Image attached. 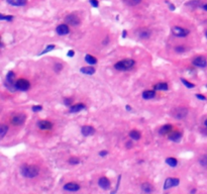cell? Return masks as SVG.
Segmentation results:
<instances>
[{
    "label": "cell",
    "instance_id": "cell-48",
    "mask_svg": "<svg viewBox=\"0 0 207 194\" xmlns=\"http://www.w3.org/2000/svg\"><path fill=\"white\" fill-rule=\"evenodd\" d=\"M125 109H126L127 111H131V107L129 105H126L125 106Z\"/></svg>",
    "mask_w": 207,
    "mask_h": 194
},
{
    "label": "cell",
    "instance_id": "cell-40",
    "mask_svg": "<svg viewBox=\"0 0 207 194\" xmlns=\"http://www.w3.org/2000/svg\"><path fill=\"white\" fill-rule=\"evenodd\" d=\"M62 69H63V65H62V64H56L55 67H54V70H55V71L57 72V73H59Z\"/></svg>",
    "mask_w": 207,
    "mask_h": 194
},
{
    "label": "cell",
    "instance_id": "cell-51",
    "mask_svg": "<svg viewBox=\"0 0 207 194\" xmlns=\"http://www.w3.org/2000/svg\"><path fill=\"white\" fill-rule=\"evenodd\" d=\"M205 37H206V39H207V31H206V33H205Z\"/></svg>",
    "mask_w": 207,
    "mask_h": 194
},
{
    "label": "cell",
    "instance_id": "cell-30",
    "mask_svg": "<svg viewBox=\"0 0 207 194\" xmlns=\"http://www.w3.org/2000/svg\"><path fill=\"white\" fill-rule=\"evenodd\" d=\"M8 125H1V126H0V138L3 139L5 136V135L8 132Z\"/></svg>",
    "mask_w": 207,
    "mask_h": 194
},
{
    "label": "cell",
    "instance_id": "cell-17",
    "mask_svg": "<svg viewBox=\"0 0 207 194\" xmlns=\"http://www.w3.org/2000/svg\"><path fill=\"white\" fill-rule=\"evenodd\" d=\"M168 139H169V141H171V142L180 143L182 139V133L179 132H173L169 133Z\"/></svg>",
    "mask_w": 207,
    "mask_h": 194
},
{
    "label": "cell",
    "instance_id": "cell-31",
    "mask_svg": "<svg viewBox=\"0 0 207 194\" xmlns=\"http://www.w3.org/2000/svg\"><path fill=\"white\" fill-rule=\"evenodd\" d=\"M199 164L201 165L202 167L207 168V155H203L200 157L199 159Z\"/></svg>",
    "mask_w": 207,
    "mask_h": 194
},
{
    "label": "cell",
    "instance_id": "cell-18",
    "mask_svg": "<svg viewBox=\"0 0 207 194\" xmlns=\"http://www.w3.org/2000/svg\"><path fill=\"white\" fill-rule=\"evenodd\" d=\"M86 108V105L84 103H77L75 104V105H71L70 106V112L71 113H76V112H79L81 110H84Z\"/></svg>",
    "mask_w": 207,
    "mask_h": 194
},
{
    "label": "cell",
    "instance_id": "cell-1",
    "mask_svg": "<svg viewBox=\"0 0 207 194\" xmlns=\"http://www.w3.org/2000/svg\"><path fill=\"white\" fill-rule=\"evenodd\" d=\"M20 173L26 178H34L39 175L40 169L34 165H22L20 168Z\"/></svg>",
    "mask_w": 207,
    "mask_h": 194
},
{
    "label": "cell",
    "instance_id": "cell-49",
    "mask_svg": "<svg viewBox=\"0 0 207 194\" xmlns=\"http://www.w3.org/2000/svg\"><path fill=\"white\" fill-rule=\"evenodd\" d=\"M196 191H197L196 189H192V190L190 191V193H191V194H193V193H196Z\"/></svg>",
    "mask_w": 207,
    "mask_h": 194
},
{
    "label": "cell",
    "instance_id": "cell-4",
    "mask_svg": "<svg viewBox=\"0 0 207 194\" xmlns=\"http://www.w3.org/2000/svg\"><path fill=\"white\" fill-rule=\"evenodd\" d=\"M188 109L185 107H177L172 111V115H173L176 119H183L187 116Z\"/></svg>",
    "mask_w": 207,
    "mask_h": 194
},
{
    "label": "cell",
    "instance_id": "cell-41",
    "mask_svg": "<svg viewBox=\"0 0 207 194\" xmlns=\"http://www.w3.org/2000/svg\"><path fill=\"white\" fill-rule=\"evenodd\" d=\"M195 96L198 98L199 100H203V101H205L206 100V97L204 96V95H202V94H196Z\"/></svg>",
    "mask_w": 207,
    "mask_h": 194
},
{
    "label": "cell",
    "instance_id": "cell-33",
    "mask_svg": "<svg viewBox=\"0 0 207 194\" xmlns=\"http://www.w3.org/2000/svg\"><path fill=\"white\" fill-rule=\"evenodd\" d=\"M55 48H56V46H55V44H49V46L47 47L46 49L43 50L42 53H40L39 55H40H40H45V54H47V53H48V52H51V51H53V50L55 49Z\"/></svg>",
    "mask_w": 207,
    "mask_h": 194
},
{
    "label": "cell",
    "instance_id": "cell-22",
    "mask_svg": "<svg viewBox=\"0 0 207 194\" xmlns=\"http://www.w3.org/2000/svg\"><path fill=\"white\" fill-rule=\"evenodd\" d=\"M172 129H173L172 125H163L161 129H160L159 133H160V135H162V136H165V135H167V133H170L172 132Z\"/></svg>",
    "mask_w": 207,
    "mask_h": 194
},
{
    "label": "cell",
    "instance_id": "cell-45",
    "mask_svg": "<svg viewBox=\"0 0 207 194\" xmlns=\"http://www.w3.org/2000/svg\"><path fill=\"white\" fill-rule=\"evenodd\" d=\"M126 34H127V31L124 30L123 31H122V36H121L122 39H125V37H126Z\"/></svg>",
    "mask_w": 207,
    "mask_h": 194
},
{
    "label": "cell",
    "instance_id": "cell-3",
    "mask_svg": "<svg viewBox=\"0 0 207 194\" xmlns=\"http://www.w3.org/2000/svg\"><path fill=\"white\" fill-rule=\"evenodd\" d=\"M15 83H16V81H15V74L12 71H9L7 73V75H6V78L4 81L5 87L10 92H15L17 90Z\"/></svg>",
    "mask_w": 207,
    "mask_h": 194
},
{
    "label": "cell",
    "instance_id": "cell-27",
    "mask_svg": "<svg viewBox=\"0 0 207 194\" xmlns=\"http://www.w3.org/2000/svg\"><path fill=\"white\" fill-rule=\"evenodd\" d=\"M166 163H167V165H169L170 167L175 168V167H177L178 161H177V159H175V158H167L166 159Z\"/></svg>",
    "mask_w": 207,
    "mask_h": 194
},
{
    "label": "cell",
    "instance_id": "cell-8",
    "mask_svg": "<svg viewBox=\"0 0 207 194\" xmlns=\"http://www.w3.org/2000/svg\"><path fill=\"white\" fill-rule=\"evenodd\" d=\"M15 85H16L17 90L20 91H27L30 88L29 81L26 80V79H18V80H16Z\"/></svg>",
    "mask_w": 207,
    "mask_h": 194
},
{
    "label": "cell",
    "instance_id": "cell-11",
    "mask_svg": "<svg viewBox=\"0 0 207 194\" xmlns=\"http://www.w3.org/2000/svg\"><path fill=\"white\" fill-rule=\"evenodd\" d=\"M80 188H81V186L78 183H75V182H69L67 184H65L64 187H63L64 190H66V191H70V192H76L78 190H80Z\"/></svg>",
    "mask_w": 207,
    "mask_h": 194
},
{
    "label": "cell",
    "instance_id": "cell-39",
    "mask_svg": "<svg viewBox=\"0 0 207 194\" xmlns=\"http://www.w3.org/2000/svg\"><path fill=\"white\" fill-rule=\"evenodd\" d=\"M89 2H90V4L93 6V7H95L97 8L99 6V2H98V0H89Z\"/></svg>",
    "mask_w": 207,
    "mask_h": 194
},
{
    "label": "cell",
    "instance_id": "cell-16",
    "mask_svg": "<svg viewBox=\"0 0 207 194\" xmlns=\"http://www.w3.org/2000/svg\"><path fill=\"white\" fill-rule=\"evenodd\" d=\"M81 132L84 136H89L95 133V129L91 125H83L81 128Z\"/></svg>",
    "mask_w": 207,
    "mask_h": 194
},
{
    "label": "cell",
    "instance_id": "cell-29",
    "mask_svg": "<svg viewBox=\"0 0 207 194\" xmlns=\"http://www.w3.org/2000/svg\"><path fill=\"white\" fill-rule=\"evenodd\" d=\"M143 0H123V2L127 6H136L139 5Z\"/></svg>",
    "mask_w": 207,
    "mask_h": 194
},
{
    "label": "cell",
    "instance_id": "cell-23",
    "mask_svg": "<svg viewBox=\"0 0 207 194\" xmlns=\"http://www.w3.org/2000/svg\"><path fill=\"white\" fill-rule=\"evenodd\" d=\"M156 96V91L155 90H147L143 92V98L146 100L153 99Z\"/></svg>",
    "mask_w": 207,
    "mask_h": 194
},
{
    "label": "cell",
    "instance_id": "cell-19",
    "mask_svg": "<svg viewBox=\"0 0 207 194\" xmlns=\"http://www.w3.org/2000/svg\"><path fill=\"white\" fill-rule=\"evenodd\" d=\"M185 6L190 7L191 9H195V8L200 7V6H202V4H201V1H200V0H190L189 2L185 3Z\"/></svg>",
    "mask_w": 207,
    "mask_h": 194
},
{
    "label": "cell",
    "instance_id": "cell-9",
    "mask_svg": "<svg viewBox=\"0 0 207 194\" xmlns=\"http://www.w3.org/2000/svg\"><path fill=\"white\" fill-rule=\"evenodd\" d=\"M65 22L72 26H78L80 24V18L75 14H69L65 17Z\"/></svg>",
    "mask_w": 207,
    "mask_h": 194
},
{
    "label": "cell",
    "instance_id": "cell-15",
    "mask_svg": "<svg viewBox=\"0 0 207 194\" xmlns=\"http://www.w3.org/2000/svg\"><path fill=\"white\" fill-rule=\"evenodd\" d=\"M37 126L40 129L43 130H49L53 128V123L49 120H39L37 122Z\"/></svg>",
    "mask_w": 207,
    "mask_h": 194
},
{
    "label": "cell",
    "instance_id": "cell-2",
    "mask_svg": "<svg viewBox=\"0 0 207 194\" xmlns=\"http://www.w3.org/2000/svg\"><path fill=\"white\" fill-rule=\"evenodd\" d=\"M136 65V61L133 59H124L122 61L117 62L114 65V68L118 71H128V70L133 69Z\"/></svg>",
    "mask_w": 207,
    "mask_h": 194
},
{
    "label": "cell",
    "instance_id": "cell-36",
    "mask_svg": "<svg viewBox=\"0 0 207 194\" xmlns=\"http://www.w3.org/2000/svg\"><path fill=\"white\" fill-rule=\"evenodd\" d=\"M187 51V49L185 47H183V46H178V47H176L175 48V52L176 53H178V54H182V53H185Z\"/></svg>",
    "mask_w": 207,
    "mask_h": 194
},
{
    "label": "cell",
    "instance_id": "cell-7",
    "mask_svg": "<svg viewBox=\"0 0 207 194\" xmlns=\"http://www.w3.org/2000/svg\"><path fill=\"white\" fill-rule=\"evenodd\" d=\"M180 184V179L179 178H167L164 183V190H168L172 187H177Z\"/></svg>",
    "mask_w": 207,
    "mask_h": 194
},
{
    "label": "cell",
    "instance_id": "cell-42",
    "mask_svg": "<svg viewBox=\"0 0 207 194\" xmlns=\"http://www.w3.org/2000/svg\"><path fill=\"white\" fill-rule=\"evenodd\" d=\"M108 154V152L107 151H100L99 152V156L100 157H105L106 155Z\"/></svg>",
    "mask_w": 207,
    "mask_h": 194
},
{
    "label": "cell",
    "instance_id": "cell-34",
    "mask_svg": "<svg viewBox=\"0 0 207 194\" xmlns=\"http://www.w3.org/2000/svg\"><path fill=\"white\" fill-rule=\"evenodd\" d=\"M13 18H14L13 15H4V14H1V15H0V20L12 21V20H13Z\"/></svg>",
    "mask_w": 207,
    "mask_h": 194
},
{
    "label": "cell",
    "instance_id": "cell-35",
    "mask_svg": "<svg viewBox=\"0 0 207 194\" xmlns=\"http://www.w3.org/2000/svg\"><path fill=\"white\" fill-rule=\"evenodd\" d=\"M80 159L79 158H76V157H73V158H70L69 159V164L71 165H78L80 163Z\"/></svg>",
    "mask_w": 207,
    "mask_h": 194
},
{
    "label": "cell",
    "instance_id": "cell-32",
    "mask_svg": "<svg viewBox=\"0 0 207 194\" xmlns=\"http://www.w3.org/2000/svg\"><path fill=\"white\" fill-rule=\"evenodd\" d=\"M181 81H182V83H183L185 86H186L188 89H192L195 87V84H193V83H190L189 81H187L186 79H184V78H181Z\"/></svg>",
    "mask_w": 207,
    "mask_h": 194
},
{
    "label": "cell",
    "instance_id": "cell-50",
    "mask_svg": "<svg viewBox=\"0 0 207 194\" xmlns=\"http://www.w3.org/2000/svg\"><path fill=\"white\" fill-rule=\"evenodd\" d=\"M204 125L206 126V128H207V119L205 120V122H204Z\"/></svg>",
    "mask_w": 207,
    "mask_h": 194
},
{
    "label": "cell",
    "instance_id": "cell-24",
    "mask_svg": "<svg viewBox=\"0 0 207 194\" xmlns=\"http://www.w3.org/2000/svg\"><path fill=\"white\" fill-rule=\"evenodd\" d=\"M154 89H155V90H158V91H167L169 89V86L166 82H160V83L155 85Z\"/></svg>",
    "mask_w": 207,
    "mask_h": 194
},
{
    "label": "cell",
    "instance_id": "cell-6",
    "mask_svg": "<svg viewBox=\"0 0 207 194\" xmlns=\"http://www.w3.org/2000/svg\"><path fill=\"white\" fill-rule=\"evenodd\" d=\"M26 119V114L16 113V114H14V115L11 117L10 122H11V123L13 125H23V123H24Z\"/></svg>",
    "mask_w": 207,
    "mask_h": 194
},
{
    "label": "cell",
    "instance_id": "cell-21",
    "mask_svg": "<svg viewBox=\"0 0 207 194\" xmlns=\"http://www.w3.org/2000/svg\"><path fill=\"white\" fill-rule=\"evenodd\" d=\"M80 72L83 73V74H85V75H93L94 73L96 72V70L94 67L88 66V67H83V68H81Z\"/></svg>",
    "mask_w": 207,
    "mask_h": 194
},
{
    "label": "cell",
    "instance_id": "cell-20",
    "mask_svg": "<svg viewBox=\"0 0 207 194\" xmlns=\"http://www.w3.org/2000/svg\"><path fill=\"white\" fill-rule=\"evenodd\" d=\"M5 1L12 6H24L27 3V0H5Z\"/></svg>",
    "mask_w": 207,
    "mask_h": 194
},
{
    "label": "cell",
    "instance_id": "cell-44",
    "mask_svg": "<svg viewBox=\"0 0 207 194\" xmlns=\"http://www.w3.org/2000/svg\"><path fill=\"white\" fill-rule=\"evenodd\" d=\"M169 8H170L172 11H174L175 10V5L172 4V3H169Z\"/></svg>",
    "mask_w": 207,
    "mask_h": 194
},
{
    "label": "cell",
    "instance_id": "cell-26",
    "mask_svg": "<svg viewBox=\"0 0 207 194\" xmlns=\"http://www.w3.org/2000/svg\"><path fill=\"white\" fill-rule=\"evenodd\" d=\"M85 61L87 64L89 65H95L97 64V59L95 58V57L91 56V55H86L85 56Z\"/></svg>",
    "mask_w": 207,
    "mask_h": 194
},
{
    "label": "cell",
    "instance_id": "cell-14",
    "mask_svg": "<svg viewBox=\"0 0 207 194\" xmlns=\"http://www.w3.org/2000/svg\"><path fill=\"white\" fill-rule=\"evenodd\" d=\"M136 36L140 37V40H147L150 37V30L148 28H140L136 31Z\"/></svg>",
    "mask_w": 207,
    "mask_h": 194
},
{
    "label": "cell",
    "instance_id": "cell-25",
    "mask_svg": "<svg viewBox=\"0 0 207 194\" xmlns=\"http://www.w3.org/2000/svg\"><path fill=\"white\" fill-rule=\"evenodd\" d=\"M140 136H140V132L136 129H133L129 132V138L131 139H133V141H139V139H140Z\"/></svg>",
    "mask_w": 207,
    "mask_h": 194
},
{
    "label": "cell",
    "instance_id": "cell-47",
    "mask_svg": "<svg viewBox=\"0 0 207 194\" xmlns=\"http://www.w3.org/2000/svg\"><path fill=\"white\" fill-rule=\"evenodd\" d=\"M201 8L203 9V10L207 11V3H205V4H203V5L201 6Z\"/></svg>",
    "mask_w": 207,
    "mask_h": 194
},
{
    "label": "cell",
    "instance_id": "cell-37",
    "mask_svg": "<svg viewBox=\"0 0 207 194\" xmlns=\"http://www.w3.org/2000/svg\"><path fill=\"white\" fill-rule=\"evenodd\" d=\"M72 102H73V99H72V98H65L64 99V104L69 107L72 105Z\"/></svg>",
    "mask_w": 207,
    "mask_h": 194
},
{
    "label": "cell",
    "instance_id": "cell-13",
    "mask_svg": "<svg viewBox=\"0 0 207 194\" xmlns=\"http://www.w3.org/2000/svg\"><path fill=\"white\" fill-rule=\"evenodd\" d=\"M98 185L100 188H102L103 190H108L110 188V181H109L108 178L106 177H101L100 179L98 180Z\"/></svg>",
    "mask_w": 207,
    "mask_h": 194
},
{
    "label": "cell",
    "instance_id": "cell-38",
    "mask_svg": "<svg viewBox=\"0 0 207 194\" xmlns=\"http://www.w3.org/2000/svg\"><path fill=\"white\" fill-rule=\"evenodd\" d=\"M31 110L33 111V112H39V111H42L43 110V106L42 105H34L31 108Z\"/></svg>",
    "mask_w": 207,
    "mask_h": 194
},
{
    "label": "cell",
    "instance_id": "cell-10",
    "mask_svg": "<svg viewBox=\"0 0 207 194\" xmlns=\"http://www.w3.org/2000/svg\"><path fill=\"white\" fill-rule=\"evenodd\" d=\"M192 64L198 68H205L207 66V60L204 56H198L192 61Z\"/></svg>",
    "mask_w": 207,
    "mask_h": 194
},
{
    "label": "cell",
    "instance_id": "cell-5",
    "mask_svg": "<svg viewBox=\"0 0 207 194\" xmlns=\"http://www.w3.org/2000/svg\"><path fill=\"white\" fill-rule=\"evenodd\" d=\"M172 34H173L175 37H185L190 34V30H186V28H184V27H181V26H173L172 27Z\"/></svg>",
    "mask_w": 207,
    "mask_h": 194
},
{
    "label": "cell",
    "instance_id": "cell-46",
    "mask_svg": "<svg viewBox=\"0 0 207 194\" xmlns=\"http://www.w3.org/2000/svg\"><path fill=\"white\" fill-rule=\"evenodd\" d=\"M126 148H127V149H130V148H133V143H130V142L126 143Z\"/></svg>",
    "mask_w": 207,
    "mask_h": 194
},
{
    "label": "cell",
    "instance_id": "cell-12",
    "mask_svg": "<svg viewBox=\"0 0 207 194\" xmlns=\"http://www.w3.org/2000/svg\"><path fill=\"white\" fill-rule=\"evenodd\" d=\"M56 33H57L59 36H66V34H68L70 33V28H69L68 24L67 23H63V24H60L56 28Z\"/></svg>",
    "mask_w": 207,
    "mask_h": 194
},
{
    "label": "cell",
    "instance_id": "cell-43",
    "mask_svg": "<svg viewBox=\"0 0 207 194\" xmlns=\"http://www.w3.org/2000/svg\"><path fill=\"white\" fill-rule=\"evenodd\" d=\"M74 55H75V52H74L73 50H70V51L68 52V54H67V56H68V57H70V58H72V57H73Z\"/></svg>",
    "mask_w": 207,
    "mask_h": 194
},
{
    "label": "cell",
    "instance_id": "cell-28",
    "mask_svg": "<svg viewBox=\"0 0 207 194\" xmlns=\"http://www.w3.org/2000/svg\"><path fill=\"white\" fill-rule=\"evenodd\" d=\"M142 190H143V192H146V193H150V192H153V186L150 185V183H143V185H142Z\"/></svg>",
    "mask_w": 207,
    "mask_h": 194
}]
</instances>
